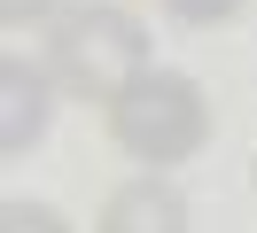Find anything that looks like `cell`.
Listing matches in <instances>:
<instances>
[{"mask_svg": "<svg viewBox=\"0 0 257 233\" xmlns=\"http://www.w3.org/2000/svg\"><path fill=\"white\" fill-rule=\"evenodd\" d=\"M156 70L148 62V24L117 0H78L47 24V78L70 93V101H101L117 109L141 78Z\"/></svg>", "mask_w": 257, "mask_h": 233, "instance_id": "cell-1", "label": "cell"}, {"mask_svg": "<svg viewBox=\"0 0 257 233\" xmlns=\"http://www.w3.org/2000/svg\"><path fill=\"white\" fill-rule=\"evenodd\" d=\"M101 124H109V140L133 163L172 171V163H195L210 148V93L187 70H148L117 109H101Z\"/></svg>", "mask_w": 257, "mask_h": 233, "instance_id": "cell-2", "label": "cell"}, {"mask_svg": "<svg viewBox=\"0 0 257 233\" xmlns=\"http://www.w3.org/2000/svg\"><path fill=\"white\" fill-rule=\"evenodd\" d=\"M55 78L47 62H24V55H0V155H32L55 124Z\"/></svg>", "mask_w": 257, "mask_h": 233, "instance_id": "cell-3", "label": "cell"}, {"mask_svg": "<svg viewBox=\"0 0 257 233\" xmlns=\"http://www.w3.org/2000/svg\"><path fill=\"white\" fill-rule=\"evenodd\" d=\"M94 233H195V210H187V194H179L164 171H141V179L109 186Z\"/></svg>", "mask_w": 257, "mask_h": 233, "instance_id": "cell-4", "label": "cell"}, {"mask_svg": "<svg viewBox=\"0 0 257 233\" xmlns=\"http://www.w3.org/2000/svg\"><path fill=\"white\" fill-rule=\"evenodd\" d=\"M0 233H78L55 202H24V194H8L0 202Z\"/></svg>", "mask_w": 257, "mask_h": 233, "instance_id": "cell-5", "label": "cell"}, {"mask_svg": "<svg viewBox=\"0 0 257 233\" xmlns=\"http://www.w3.org/2000/svg\"><path fill=\"white\" fill-rule=\"evenodd\" d=\"M172 24H187V31H210V24H226V16H241V0H156Z\"/></svg>", "mask_w": 257, "mask_h": 233, "instance_id": "cell-6", "label": "cell"}, {"mask_svg": "<svg viewBox=\"0 0 257 233\" xmlns=\"http://www.w3.org/2000/svg\"><path fill=\"white\" fill-rule=\"evenodd\" d=\"M63 16V0H0V24L24 31V24H55Z\"/></svg>", "mask_w": 257, "mask_h": 233, "instance_id": "cell-7", "label": "cell"}, {"mask_svg": "<svg viewBox=\"0 0 257 233\" xmlns=\"http://www.w3.org/2000/svg\"><path fill=\"white\" fill-rule=\"evenodd\" d=\"M249 186H257V163H249Z\"/></svg>", "mask_w": 257, "mask_h": 233, "instance_id": "cell-8", "label": "cell"}]
</instances>
